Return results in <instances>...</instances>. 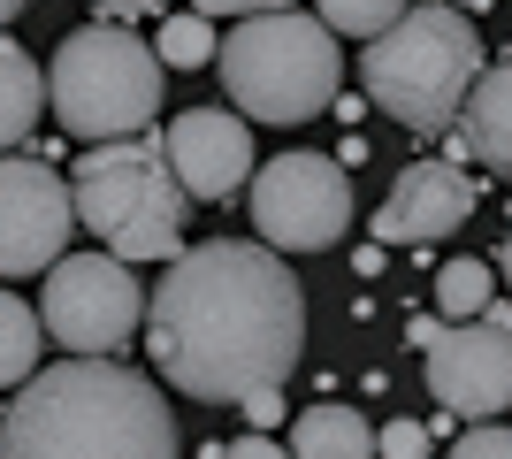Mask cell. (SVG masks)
Returning <instances> with one entry per match:
<instances>
[{"instance_id":"obj_14","label":"cell","mask_w":512,"mask_h":459,"mask_svg":"<svg viewBox=\"0 0 512 459\" xmlns=\"http://www.w3.org/2000/svg\"><path fill=\"white\" fill-rule=\"evenodd\" d=\"M283 444H291V452H321V459H329V452H337V459H360V452H375V429H367L360 406L321 398V406H299V414H291Z\"/></svg>"},{"instance_id":"obj_11","label":"cell","mask_w":512,"mask_h":459,"mask_svg":"<svg viewBox=\"0 0 512 459\" xmlns=\"http://www.w3.org/2000/svg\"><path fill=\"white\" fill-rule=\"evenodd\" d=\"M482 207V184L459 169V153L413 161L375 207V245H436L451 230H467V215Z\"/></svg>"},{"instance_id":"obj_19","label":"cell","mask_w":512,"mask_h":459,"mask_svg":"<svg viewBox=\"0 0 512 459\" xmlns=\"http://www.w3.org/2000/svg\"><path fill=\"white\" fill-rule=\"evenodd\" d=\"M398 8H406V0H321V23L344 31V39H375Z\"/></svg>"},{"instance_id":"obj_17","label":"cell","mask_w":512,"mask_h":459,"mask_svg":"<svg viewBox=\"0 0 512 459\" xmlns=\"http://www.w3.org/2000/svg\"><path fill=\"white\" fill-rule=\"evenodd\" d=\"M497 299V268L490 261H444L436 268V314H444V322H467V314H482V306Z\"/></svg>"},{"instance_id":"obj_25","label":"cell","mask_w":512,"mask_h":459,"mask_svg":"<svg viewBox=\"0 0 512 459\" xmlns=\"http://www.w3.org/2000/svg\"><path fill=\"white\" fill-rule=\"evenodd\" d=\"M482 322H497V329H512V306H505V299H490V306H482Z\"/></svg>"},{"instance_id":"obj_15","label":"cell","mask_w":512,"mask_h":459,"mask_svg":"<svg viewBox=\"0 0 512 459\" xmlns=\"http://www.w3.org/2000/svg\"><path fill=\"white\" fill-rule=\"evenodd\" d=\"M39 108H46V77H39V62H31L16 39H0V153L23 146V138L39 131Z\"/></svg>"},{"instance_id":"obj_2","label":"cell","mask_w":512,"mask_h":459,"mask_svg":"<svg viewBox=\"0 0 512 459\" xmlns=\"http://www.w3.org/2000/svg\"><path fill=\"white\" fill-rule=\"evenodd\" d=\"M0 452H130L161 459L176 452V414L161 383L123 368L115 352H69L54 368H31L16 383V406L0 414Z\"/></svg>"},{"instance_id":"obj_9","label":"cell","mask_w":512,"mask_h":459,"mask_svg":"<svg viewBox=\"0 0 512 459\" xmlns=\"http://www.w3.org/2000/svg\"><path fill=\"white\" fill-rule=\"evenodd\" d=\"M77 238V199L46 153H0V276H39Z\"/></svg>"},{"instance_id":"obj_23","label":"cell","mask_w":512,"mask_h":459,"mask_svg":"<svg viewBox=\"0 0 512 459\" xmlns=\"http://www.w3.org/2000/svg\"><path fill=\"white\" fill-rule=\"evenodd\" d=\"M199 16H260V8H291V0H192Z\"/></svg>"},{"instance_id":"obj_10","label":"cell","mask_w":512,"mask_h":459,"mask_svg":"<svg viewBox=\"0 0 512 459\" xmlns=\"http://www.w3.org/2000/svg\"><path fill=\"white\" fill-rule=\"evenodd\" d=\"M421 368H428V398L451 421H490L512 406V329L482 322V314L444 322L421 345Z\"/></svg>"},{"instance_id":"obj_7","label":"cell","mask_w":512,"mask_h":459,"mask_svg":"<svg viewBox=\"0 0 512 459\" xmlns=\"http://www.w3.org/2000/svg\"><path fill=\"white\" fill-rule=\"evenodd\" d=\"M253 230L276 253H329L352 230V169L337 153H276L245 176Z\"/></svg>"},{"instance_id":"obj_6","label":"cell","mask_w":512,"mask_h":459,"mask_svg":"<svg viewBox=\"0 0 512 459\" xmlns=\"http://www.w3.org/2000/svg\"><path fill=\"white\" fill-rule=\"evenodd\" d=\"M46 108L69 138H130L161 115V54L130 23H77L46 62Z\"/></svg>"},{"instance_id":"obj_28","label":"cell","mask_w":512,"mask_h":459,"mask_svg":"<svg viewBox=\"0 0 512 459\" xmlns=\"http://www.w3.org/2000/svg\"><path fill=\"white\" fill-rule=\"evenodd\" d=\"M459 8H467V16H482V8H490V0H459Z\"/></svg>"},{"instance_id":"obj_24","label":"cell","mask_w":512,"mask_h":459,"mask_svg":"<svg viewBox=\"0 0 512 459\" xmlns=\"http://www.w3.org/2000/svg\"><path fill=\"white\" fill-rule=\"evenodd\" d=\"M100 16H115V23H138V16H161L169 0H92Z\"/></svg>"},{"instance_id":"obj_27","label":"cell","mask_w":512,"mask_h":459,"mask_svg":"<svg viewBox=\"0 0 512 459\" xmlns=\"http://www.w3.org/2000/svg\"><path fill=\"white\" fill-rule=\"evenodd\" d=\"M497 276H505V291H512V238H505V253H497Z\"/></svg>"},{"instance_id":"obj_18","label":"cell","mask_w":512,"mask_h":459,"mask_svg":"<svg viewBox=\"0 0 512 459\" xmlns=\"http://www.w3.org/2000/svg\"><path fill=\"white\" fill-rule=\"evenodd\" d=\"M153 54H161V69H207V62H214V16H199V8H184V16H161V31H153Z\"/></svg>"},{"instance_id":"obj_5","label":"cell","mask_w":512,"mask_h":459,"mask_svg":"<svg viewBox=\"0 0 512 459\" xmlns=\"http://www.w3.org/2000/svg\"><path fill=\"white\" fill-rule=\"evenodd\" d=\"M69 199H77V230L138 261H169L184 245V222H192V192L176 184L161 138L130 131V138H92V153H77L69 169Z\"/></svg>"},{"instance_id":"obj_26","label":"cell","mask_w":512,"mask_h":459,"mask_svg":"<svg viewBox=\"0 0 512 459\" xmlns=\"http://www.w3.org/2000/svg\"><path fill=\"white\" fill-rule=\"evenodd\" d=\"M23 8H39V0H0V23H16Z\"/></svg>"},{"instance_id":"obj_22","label":"cell","mask_w":512,"mask_h":459,"mask_svg":"<svg viewBox=\"0 0 512 459\" xmlns=\"http://www.w3.org/2000/svg\"><path fill=\"white\" fill-rule=\"evenodd\" d=\"M276 444H283V437H276V429H245V437H230V444L214 437V444H207V452H214V459H222V452H230V459H260V452H276Z\"/></svg>"},{"instance_id":"obj_4","label":"cell","mask_w":512,"mask_h":459,"mask_svg":"<svg viewBox=\"0 0 512 459\" xmlns=\"http://www.w3.org/2000/svg\"><path fill=\"white\" fill-rule=\"evenodd\" d=\"M214 69H222V92L237 100L245 123H276V131H299L314 123L329 100H337V31L321 16L299 8H260V16H237V31L214 39Z\"/></svg>"},{"instance_id":"obj_8","label":"cell","mask_w":512,"mask_h":459,"mask_svg":"<svg viewBox=\"0 0 512 459\" xmlns=\"http://www.w3.org/2000/svg\"><path fill=\"white\" fill-rule=\"evenodd\" d=\"M39 322L69 352H123L146 322V284L130 276L123 253H62L39 284Z\"/></svg>"},{"instance_id":"obj_29","label":"cell","mask_w":512,"mask_h":459,"mask_svg":"<svg viewBox=\"0 0 512 459\" xmlns=\"http://www.w3.org/2000/svg\"><path fill=\"white\" fill-rule=\"evenodd\" d=\"M505 238H512V230H505Z\"/></svg>"},{"instance_id":"obj_21","label":"cell","mask_w":512,"mask_h":459,"mask_svg":"<svg viewBox=\"0 0 512 459\" xmlns=\"http://www.w3.org/2000/svg\"><path fill=\"white\" fill-rule=\"evenodd\" d=\"M375 452L421 459V452H428V429H421V421H390V429H375Z\"/></svg>"},{"instance_id":"obj_16","label":"cell","mask_w":512,"mask_h":459,"mask_svg":"<svg viewBox=\"0 0 512 459\" xmlns=\"http://www.w3.org/2000/svg\"><path fill=\"white\" fill-rule=\"evenodd\" d=\"M39 345H46V322L16 291H0V391H16L23 375L39 368Z\"/></svg>"},{"instance_id":"obj_12","label":"cell","mask_w":512,"mask_h":459,"mask_svg":"<svg viewBox=\"0 0 512 459\" xmlns=\"http://www.w3.org/2000/svg\"><path fill=\"white\" fill-rule=\"evenodd\" d=\"M161 153H169L176 184L192 199H230L245 192V176H253V131H245V115L230 108H176L169 131H161Z\"/></svg>"},{"instance_id":"obj_1","label":"cell","mask_w":512,"mask_h":459,"mask_svg":"<svg viewBox=\"0 0 512 459\" xmlns=\"http://www.w3.org/2000/svg\"><path fill=\"white\" fill-rule=\"evenodd\" d=\"M146 352L161 383L199 406H237L260 383H291L306 352V291L260 238L176 245L146 299Z\"/></svg>"},{"instance_id":"obj_20","label":"cell","mask_w":512,"mask_h":459,"mask_svg":"<svg viewBox=\"0 0 512 459\" xmlns=\"http://www.w3.org/2000/svg\"><path fill=\"white\" fill-rule=\"evenodd\" d=\"M459 459H512V421H467L459 429Z\"/></svg>"},{"instance_id":"obj_13","label":"cell","mask_w":512,"mask_h":459,"mask_svg":"<svg viewBox=\"0 0 512 459\" xmlns=\"http://www.w3.org/2000/svg\"><path fill=\"white\" fill-rule=\"evenodd\" d=\"M451 153H459V161H482L490 176H512V54L474 69L467 100L451 115Z\"/></svg>"},{"instance_id":"obj_3","label":"cell","mask_w":512,"mask_h":459,"mask_svg":"<svg viewBox=\"0 0 512 459\" xmlns=\"http://www.w3.org/2000/svg\"><path fill=\"white\" fill-rule=\"evenodd\" d=\"M474 69H482V39H474V16L459 0H421V8H398V16L360 46V92L367 108H383L398 131L413 138H444L459 100H467Z\"/></svg>"}]
</instances>
